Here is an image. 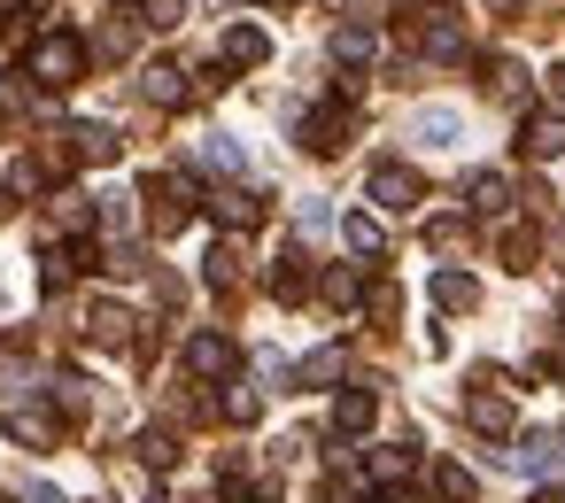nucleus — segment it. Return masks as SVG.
Segmentation results:
<instances>
[{"label":"nucleus","mask_w":565,"mask_h":503,"mask_svg":"<svg viewBox=\"0 0 565 503\" xmlns=\"http://www.w3.org/2000/svg\"><path fill=\"white\" fill-rule=\"evenodd\" d=\"M488 9H519V0H488Z\"/></svg>","instance_id":"nucleus-34"},{"label":"nucleus","mask_w":565,"mask_h":503,"mask_svg":"<svg viewBox=\"0 0 565 503\" xmlns=\"http://www.w3.org/2000/svg\"><path fill=\"white\" fill-rule=\"evenodd\" d=\"M71 140H78V163H117V125H71Z\"/></svg>","instance_id":"nucleus-9"},{"label":"nucleus","mask_w":565,"mask_h":503,"mask_svg":"<svg viewBox=\"0 0 565 503\" xmlns=\"http://www.w3.org/2000/svg\"><path fill=\"white\" fill-rule=\"evenodd\" d=\"M472 210H480V217H503V210H511V179H503V171H480V179H472Z\"/></svg>","instance_id":"nucleus-17"},{"label":"nucleus","mask_w":565,"mask_h":503,"mask_svg":"<svg viewBox=\"0 0 565 503\" xmlns=\"http://www.w3.org/2000/svg\"><path fill=\"white\" fill-rule=\"evenodd\" d=\"M148 24H156V32H171V24H179V0H148Z\"/></svg>","instance_id":"nucleus-30"},{"label":"nucleus","mask_w":565,"mask_h":503,"mask_svg":"<svg viewBox=\"0 0 565 503\" xmlns=\"http://www.w3.org/2000/svg\"><path fill=\"white\" fill-rule=\"evenodd\" d=\"M341 240H349L356 256H380V248H387V233H380L372 210H349V217H341Z\"/></svg>","instance_id":"nucleus-13"},{"label":"nucleus","mask_w":565,"mask_h":503,"mask_svg":"<svg viewBox=\"0 0 565 503\" xmlns=\"http://www.w3.org/2000/svg\"><path fill=\"white\" fill-rule=\"evenodd\" d=\"M24 503H63V488H47V480H40V488H24Z\"/></svg>","instance_id":"nucleus-31"},{"label":"nucleus","mask_w":565,"mask_h":503,"mask_svg":"<svg viewBox=\"0 0 565 503\" xmlns=\"http://www.w3.org/2000/svg\"><path fill=\"white\" fill-rule=\"evenodd\" d=\"M86 325H94L102 341H125V325H132V318H125L117 302H94V318H86Z\"/></svg>","instance_id":"nucleus-25"},{"label":"nucleus","mask_w":565,"mask_h":503,"mask_svg":"<svg viewBox=\"0 0 565 503\" xmlns=\"http://www.w3.org/2000/svg\"><path fill=\"white\" fill-rule=\"evenodd\" d=\"M557 449H565L557 434H519V472H550V464H557Z\"/></svg>","instance_id":"nucleus-20"},{"label":"nucleus","mask_w":565,"mask_h":503,"mask_svg":"<svg viewBox=\"0 0 565 503\" xmlns=\"http://www.w3.org/2000/svg\"><path fill=\"white\" fill-rule=\"evenodd\" d=\"M426 47L449 63V55H465V32H457V24H426Z\"/></svg>","instance_id":"nucleus-27"},{"label":"nucleus","mask_w":565,"mask_h":503,"mask_svg":"<svg viewBox=\"0 0 565 503\" xmlns=\"http://www.w3.org/2000/svg\"><path fill=\"white\" fill-rule=\"evenodd\" d=\"M318 287H326V302H333V310H356V302H364V279H356V271H326Z\"/></svg>","instance_id":"nucleus-23"},{"label":"nucleus","mask_w":565,"mask_h":503,"mask_svg":"<svg viewBox=\"0 0 565 503\" xmlns=\"http://www.w3.org/2000/svg\"><path fill=\"white\" fill-rule=\"evenodd\" d=\"M202 163H210V171H241V148L217 132V140H202Z\"/></svg>","instance_id":"nucleus-28"},{"label":"nucleus","mask_w":565,"mask_h":503,"mask_svg":"<svg viewBox=\"0 0 565 503\" xmlns=\"http://www.w3.org/2000/svg\"><path fill=\"white\" fill-rule=\"evenodd\" d=\"M248 63H264V32L256 24H233L225 32V71H248Z\"/></svg>","instance_id":"nucleus-14"},{"label":"nucleus","mask_w":565,"mask_h":503,"mask_svg":"<svg viewBox=\"0 0 565 503\" xmlns=\"http://www.w3.org/2000/svg\"><path fill=\"white\" fill-rule=\"evenodd\" d=\"M380 55V40H372V24H349V32H333V63H349V71H364Z\"/></svg>","instance_id":"nucleus-12"},{"label":"nucleus","mask_w":565,"mask_h":503,"mask_svg":"<svg viewBox=\"0 0 565 503\" xmlns=\"http://www.w3.org/2000/svg\"><path fill=\"white\" fill-rule=\"evenodd\" d=\"M186 372H194V379H225V372H233V341H225V333H194V341H186Z\"/></svg>","instance_id":"nucleus-3"},{"label":"nucleus","mask_w":565,"mask_h":503,"mask_svg":"<svg viewBox=\"0 0 565 503\" xmlns=\"http://www.w3.org/2000/svg\"><path fill=\"white\" fill-rule=\"evenodd\" d=\"M434 302H441V310H472V302H480L472 271H434Z\"/></svg>","instance_id":"nucleus-18"},{"label":"nucleus","mask_w":565,"mask_h":503,"mask_svg":"<svg viewBox=\"0 0 565 503\" xmlns=\"http://www.w3.org/2000/svg\"><path fill=\"white\" fill-rule=\"evenodd\" d=\"M78 71H86V47H78L71 32H47V40L32 47V78H40L47 94H63V86H78Z\"/></svg>","instance_id":"nucleus-1"},{"label":"nucleus","mask_w":565,"mask_h":503,"mask_svg":"<svg viewBox=\"0 0 565 503\" xmlns=\"http://www.w3.org/2000/svg\"><path fill=\"white\" fill-rule=\"evenodd\" d=\"M210 217H225V225H256V217H264V194H256V186H217V194H210Z\"/></svg>","instance_id":"nucleus-5"},{"label":"nucleus","mask_w":565,"mask_h":503,"mask_svg":"<svg viewBox=\"0 0 565 503\" xmlns=\"http://www.w3.org/2000/svg\"><path fill=\"white\" fill-rule=\"evenodd\" d=\"M372 202H380V210H418V171L372 163Z\"/></svg>","instance_id":"nucleus-2"},{"label":"nucleus","mask_w":565,"mask_h":503,"mask_svg":"<svg viewBox=\"0 0 565 503\" xmlns=\"http://www.w3.org/2000/svg\"><path fill=\"white\" fill-rule=\"evenodd\" d=\"M302 148H310V156H333V148H341V109L302 117Z\"/></svg>","instance_id":"nucleus-16"},{"label":"nucleus","mask_w":565,"mask_h":503,"mask_svg":"<svg viewBox=\"0 0 565 503\" xmlns=\"http://www.w3.org/2000/svg\"><path fill=\"white\" fill-rule=\"evenodd\" d=\"M372 418H380V395H372V387H349V395L333 403V434H364Z\"/></svg>","instance_id":"nucleus-8"},{"label":"nucleus","mask_w":565,"mask_h":503,"mask_svg":"<svg viewBox=\"0 0 565 503\" xmlns=\"http://www.w3.org/2000/svg\"><path fill=\"white\" fill-rule=\"evenodd\" d=\"M271 295H279V302H302V295H310V256H302V248H279V264H271Z\"/></svg>","instance_id":"nucleus-6"},{"label":"nucleus","mask_w":565,"mask_h":503,"mask_svg":"<svg viewBox=\"0 0 565 503\" xmlns=\"http://www.w3.org/2000/svg\"><path fill=\"white\" fill-rule=\"evenodd\" d=\"M256 410H264V395H256V387H225V418H233V426H248Z\"/></svg>","instance_id":"nucleus-26"},{"label":"nucleus","mask_w":565,"mask_h":503,"mask_svg":"<svg viewBox=\"0 0 565 503\" xmlns=\"http://www.w3.org/2000/svg\"><path fill=\"white\" fill-rule=\"evenodd\" d=\"M140 94H148V101H156V109H179V101H186V78H179V71H171V63H156V71H148V78H140Z\"/></svg>","instance_id":"nucleus-15"},{"label":"nucleus","mask_w":565,"mask_h":503,"mask_svg":"<svg viewBox=\"0 0 565 503\" xmlns=\"http://www.w3.org/2000/svg\"><path fill=\"white\" fill-rule=\"evenodd\" d=\"M411 132H418L426 148H449V140H457V109H418V125H411Z\"/></svg>","instance_id":"nucleus-21"},{"label":"nucleus","mask_w":565,"mask_h":503,"mask_svg":"<svg viewBox=\"0 0 565 503\" xmlns=\"http://www.w3.org/2000/svg\"><path fill=\"white\" fill-rule=\"evenodd\" d=\"M519 148L534 156V163H550V156H565V117L550 109V117H526V132H519Z\"/></svg>","instance_id":"nucleus-7"},{"label":"nucleus","mask_w":565,"mask_h":503,"mask_svg":"<svg viewBox=\"0 0 565 503\" xmlns=\"http://www.w3.org/2000/svg\"><path fill=\"white\" fill-rule=\"evenodd\" d=\"M550 101H557V117H565V71H550Z\"/></svg>","instance_id":"nucleus-32"},{"label":"nucleus","mask_w":565,"mask_h":503,"mask_svg":"<svg viewBox=\"0 0 565 503\" xmlns=\"http://www.w3.org/2000/svg\"><path fill=\"white\" fill-rule=\"evenodd\" d=\"M465 418H472V434H511V403H503L495 387H480V395L465 403Z\"/></svg>","instance_id":"nucleus-10"},{"label":"nucleus","mask_w":565,"mask_h":503,"mask_svg":"<svg viewBox=\"0 0 565 503\" xmlns=\"http://www.w3.org/2000/svg\"><path fill=\"white\" fill-rule=\"evenodd\" d=\"M210 287H217V295H233V287H241V248H233V240H217V248H210Z\"/></svg>","instance_id":"nucleus-22"},{"label":"nucleus","mask_w":565,"mask_h":503,"mask_svg":"<svg viewBox=\"0 0 565 503\" xmlns=\"http://www.w3.org/2000/svg\"><path fill=\"white\" fill-rule=\"evenodd\" d=\"M534 503H565V488H534Z\"/></svg>","instance_id":"nucleus-33"},{"label":"nucleus","mask_w":565,"mask_h":503,"mask_svg":"<svg viewBox=\"0 0 565 503\" xmlns=\"http://www.w3.org/2000/svg\"><path fill=\"white\" fill-rule=\"evenodd\" d=\"M140 464H148V472H171V464H179V434L148 426V434H140Z\"/></svg>","instance_id":"nucleus-19"},{"label":"nucleus","mask_w":565,"mask_h":503,"mask_svg":"<svg viewBox=\"0 0 565 503\" xmlns=\"http://www.w3.org/2000/svg\"><path fill=\"white\" fill-rule=\"evenodd\" d=\"M557 441H565V434H557Z\"/></svg>","instance_id":"nucleus-35"},{"label":"nucleus","mask_w":565,"mask_h":503,"mask_svg":"<svg viewBox=\"0 0 565 503\" xmlns=\"http://www.w3.org/2000/svg\"><path fill=\"white\" fill-rule=\"evenodd\" d=\"M9 434H17L24 449H55L63 418H55V410H40V403H24V410H9Z\"/></svg>","instance_id":"nucleus-4"},{"label":"nucleus","mask_w":565,"mask_h":503,"mask_svg":"<svg viewBox=\"0 0 565 503\" xmlns=\"http://www.w3.org/2000/svg\"><path fill=\"white\" fill-rule=\"evenodd\" d=\"M364 480H372V488H395V480H411V449H403V441L372 449V457H364Z\"/></svg>","instance_id":"nucleus-11"},{"label":"nucleus","mask_w":565,"mask_h":503,"mask_svg":"<svg viewBox=\"0 0 565 503\" xmlns=\"http://www.w3.org/2000/svg\"><path fill=\"white\" fill-rule=\"evenodd\" d=\"M341 372V349H318V356H302V379L318 387V379H333Z\"/></svg>","instance_id":"nucleus-29"},{"label":"nucleus","mask_w":565,"mask_h":503,"mask_svg":"<svg viewBox=\"0 0 565 503\" xmlns=\"http://www.w3.org/2000/svg\"><path fill=\"white\" fill-rule=\"evenodd\" d=\"M434 495H441V503H472V472H465V464H441V472H434Z\"/></svg>","instance_id":"nucleus-24"}]
</instances>
